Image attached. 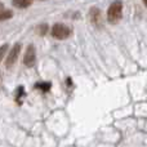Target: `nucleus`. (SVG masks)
Masks as SVG:
<instances>
[{
	"label": "nucleus",
	"mask_w": 147,
	"mask_h": 147,
	"mask_svg": "<svg viewBox=\"0 0 147 147\" xmlns=\"http://www.w3.org/2000/svg\"><path fill=\"white\" fill-rule=\"evenodd\" d=\"M123 13V4L120 1H115L110 5L109 10H107V20L111 23H117L121 18Z\"/></svg>",
	"instance_id": "obj_1"
},
{
	"label": "nucleus",
	"mask_w": 147,
	"mask_h": 147,
	"mask_svg": "<svg viewBox=\"0 0 147 147\" xmlns=\"http://www.w3.org/2000/svg\"><path fill=\"white\" fill-rule=\"evenodd\" d=\"M70 34H71V30L66 25H63V23H56L52 27V36L56 39H59V40H63V39L69 38Z\"/></svg>",
	"instance_id": "obj_2"
},
{
	"label": "nucleus",
	"mask_w": 147,
	"mask_h": 147,
	"mask_svg": "<svg viewBox=\"0 0 147 147\" xmlns=\"http://www.w3.org/2000/svg\"><path fill=\"white\" fill-rule=\"evenodd\" d=\"M20 52H21V44L20 43L14 44V47L12 48V51L9 52V54H8V57H7L5 66H7V67H12L13 65L17 62L18 56H20Z\"/></svg>",
	"instance_id": "obj_3"
},
{
	"label": "nucleus",
	"mask_w": 147,
	"mask_h": 147,
	"mask_svg": "<svg viewBox=\"0 0 147 147\" xmlns=\"http://www.w3.org/2000/svg\"><path fill=\"white\" fill-rule=\"evenodd\" d=\"M35 61H36L35 48H34V45H30L27 48V51H26L25 57H23V63H25L27 67H31L35 65Z\"/></svg>",
	"instance_id": "obj_4"
},
{
	"label": "nucleus",
	"mask_w": 147,
	"mask_h": 147,
	"mask_svg": "<svg viewBox=\"0 0 147 147\" xmlns=\"http://www.w3.org/2000/svg\"><path fill=\"white\" fill-rule=\"evenodd\" d=\"M89 14H90V20L93 25H96V26L101 25V12H99L98 8H92Z\"/></svg>",
	"instance_id": "obj_5"
},
{
	"label": "nucleus",
	"mask_w": 147,
	"mask_h": 147,
	"mask_svg": "<svg viewBox=\"0 0 147 147\" xmlns=\"http://www.w3.org/2000/svg\"><path fill=\"white\" fill-rule=\"evenodd\" d=\"M32 4V0H13V5L17 8H27Z\"/></svg>",
	"instance_id": "obj_6"
},
{
	"label": "nucleus",
	"mask_w": 147,
	"mask_h": 147,
	"mask_svg": "<svg viewBox=\"0 0 147 147\" xmlns=\"http://www.w3.org/2000/svg\"><path fill=\"white\" fill-rule=\"evenodd\" d=\"M12 16H13L12 10H4V9H3L1 10V16H0V17H1V20L4 21V20H8V18H10Z\"/></svg>",
	"instance_id": "obj_7"
},
{
	"label": "nucleus",
	"mask_w": 147,
	"mask_h": 147,
	"mask_svg": "<svg viewBox=\"0 0 147 147\" xmlns=\"http://www.w3.org/2000/svg\"><path fill=\"white\" fill-rule=\"evenodd\" d=\"M36 88L41 89L43 92H48L49 89H51V84H49V83H40V84H38V85H36Z\"/></svg>",
	"instance_id": "obj_8"
},
{
	"label": "nucleus",
	"mask_w": 147,
	"mask_h": 147,
	"mask_svg": "<svg viewBox=\"0 0 147 147\" xmlns=\"http://www.w3.org/2000/svg\"><path fill=\"white\" fill-rule=\"evenodd\" d=\"M39 34H41V35H44V34L47 32V30H48V26L47 25H41V26H39Z\"/></svg>",
	"instance_id": "obj_9"
},
{
	"label": "nucleus",
	"mask_w": 147,
	"mask_h": 147,
	"mask_svg": "<svg viewBox=\"0 0 147 147\" xmlns=\"http://www.w3.org/2000/svg\"><path fill=\"white\" fill-rule=\"evenodd\" d=\"M7 48H8L7 45H3V48H1V57H4V54H5V51H7Z\"/></svg>",
	"instance_id": "obj_10"
},
{
	"label": "nucleus",
	"mask_w": 147,
	"mask_h": 147,
	"mask_svg": "<svg viewBox=\"0 0 147 147\" xmlns=\"http://www.w3.org/2000/svg\"><path fill=\"white\" fill-rule=\"evenodd\" d=\"M143 4L146 5V8H147V0H143Z\"/></svg>",
	"instance_id": "obj_11"
}]
</instances>
